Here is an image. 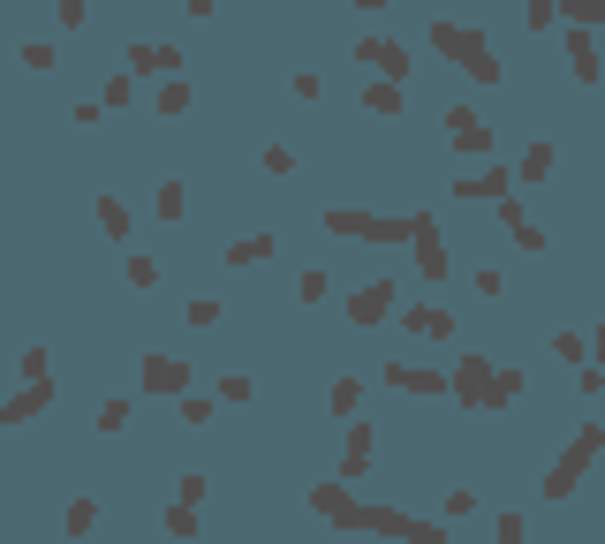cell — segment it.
Returning <instances> with one entry per match:
<instances>
[{
    "label": "cell",
    "mask_w": 605,
    "mask_h": 544,
    "mask_svg": "<svg viewBox=\"0 0 605 544\" xmlns=\"http://www.w3.org/2000/svg\"><path fill=\"white\" fill-rule=\"evenodd\" d=\"M432 53H447V61L469 76V84H500V53L484 46L469 23H432Z\"/></svg>",
    "instance_id": "6da1fadb"
},
{
    "label": "cell",
    "mask_w": 605,
    "mask_h": 544,
    "mask_svg": "<svg viewBox=\"0 0 605 544\" xmlns=\"http://www.w3.org/2000/svg\"><path fill=\"white\" fill-rule=\"evenodd\" d=\"M598 454H605V424H583V431L553 454V469H545V499H568L575 484L590 476V461H598Z\"/></svg>",
    "instance_id": "7a4b0ae2"
},
{
    "label": "cell",
    "mask_w": 605,
    "mask_h": 544,
    "mask_svg": "<svg viewBox=\"0 0 605 544\" xmlns=\"http://www.w3.org/2000/svg\"><path fill=\"white\" fill-rule=\"evenodd\" d=\"M348 529H356V537H401V544H439V537H447L439 522H409L401 507H379V499H356Z\"/></svg>",
    "instance_id": "3957f363"
},
{
    "label": "cell",
    "mask_w": 605,
    "mask_h": 544,
    "mask_svg": "<svg viewBox=\"0 0 605 544\" xmlns=\"http://www.w3.org/2000/svg\"><path fill=\"white\" fill-rule=\"evenodd\" d=\"M326 227H333L341 242H409V235H416V212H409V220H371V212H348V204H333Z\"/></svg>",
    "instance_id": "277c9868"
},
{
    "label": "cell",
    "mask_w": 605,
    "mask_h": 544,
    "mask_svg": "<svg viewBox=\"0 0 605 544\" xmlns=\"http://www.w3.org/2000/svg\"><path fill=\"white\" fill-rule=\"evenodd\" d=\"M492 378H500V371H492L484 356H462V363H454V401H462V408H492Z\"/></svg>",
    "instance_id": "5b68a950"
},
{
    "label": "cell",
    "mask_w": 605,
    "mask_h": 544,
    "mask_svg": "<svg viewBox=\"0 0 605 544\" xmlns=\"http://www.w3.org/2000/svg\"><path fill=\"white\" fill-rule=\"evenodd\" d=\"M379 318H394V280H363L348 295V325H379Z\"/></svg>",
    "instance_id": "8992f818"
},
{
    "label": "cell",
    "mask_w": 605,
    "mask_h": 544,
    "mask_svg": "<svg viewBox=\"0 0 605 544\" xmlns=\"http://www.w3.org/2000/svg\"><path fill=\"white\" fill-rule=\"evenodd\" d=\"M568 68H575V84H598V76H605L598 31H590V23H568Z\"/></svg>",
    "instance_id": "52a82bcc"
},
{
    "label": "cell",
    "mask_w": 605,
    "mask_h": 544,
    "mask_svg": "<svg viewBox=\"0 0 605 544\" xmlns=\"http://www.w3.org/2000/svg\"><path fill=\"white\" fill-rule=\"evenodd\" d=\"M386 386H394V393H432V401H439V393H454V378L447 371H424V363H386Z\"/></svg>",
    "instance_id": "ba28073f"
},
{
    "label": "cell",
    "mask_w": 605,
    "mask_h": 544,
    "mask_svg": "<svg viewBox=\"0 0 605 544\" xmlns=\"http://www.w3.org/2000/svg\"><path fill=\"white\" fill-rule=\"evenodd\" d=\"M409 250H416V265H424V280H447V242H439L432 212H416V235H409Z\"/></svg>",
    "instance_id": "9c48e42d"
},
{
    "label": "cell",
    "mask_w": 605,
    "mask_h": 544,
    "mask_svg": "<svg viewBox=\"0 0 605 544\" xmlns=\"http://www.w3.org/2000/svg\"><path fill=\"white\" fill-rule=\"evenodd\" d=\"M401 333H409V340H447V333H454V310L416 303V310H401Z\"/></svg>",
    "instance_id": "30bf717a"
},
{
    "label": "cell",
    "mask_w": 605,
    "mask_h": 544,
    "mask_svg": "<svg viewBox=\"0 0 605 544\" xmlns=\"http://www.w3.org/2000/svg\"><path fill=\"white\" fill-rule=\"evenodd\" d=\"M144 393H190V363L182 356H144Z\"/></svg>",
    "instance_id": "8fae6325"
},
{
    "label": "cell",
    "mask_w": 605,
    "mask_h": 544,
    "mask_svg": "<svg viewBox=\"0 0 605 544\" xmlns=\"http://www.w3.org/2000/svg\"><path fill=\"white\" fill-rule=\"evenodd\" d=\"M356 61H363V68H379V76H394V84L409 76V53L386 46V38H356Z\"/></svg>",
    "instance_id": "7c38bea8"
},
{
    "label": "cell",
    "mask_w": 605,
    "mask_h": 544,
    "mask_svg": "<svg viewBox=\"0 0 605 544\" xmlns=\"http://www.w3.org/2000/svg\"><path fill=\"white\" fill-rule=\"evenodd\" d=\"M454 197H462V204H477V197L507 204V167H477V174H462V182H454Z\"/></svg>",
    "instance_id": "4fadbf2b"
},
{
    "label": "cell",
    "mask_w": 605,
    "mask_h": 544,
    "mask_svg": "<svg viewBox=\"0 0 605 544\" xmlns=\"http://www.w3.org/2000/svg\"><path fill=\"white\" fill-rule=\"evenodd\" d=\"M311 514H326L333 529H348V514H356V499H348V476H341V484H311Z\"/></svg>",
    "instance_id": "5bb4252c"
},
{
    "label": "cell",
    "mask_w": 605,
    "mask_h": 544,
    "mask_svg": "<svg viewBox=\"0 0 605 544\" xmlns=\"http://www.w3.org/2000/svg\"><path fill=\"white\" fill-rule=\"evenodd\" d=\"M129 68H137V76H174V68H182V46H129Z\"/></svg>",
    "instance_id": "9a60e30c"
},
{
    "label": "cell",
    "mask_w": 605,
    "mask_h": 544,
    "mask_svg": "<svg viewBox=\"0 0 605 544\" xmlns=\"http://www.w3.org/2000/svg\"><path fill=\"white\" fill-rule=\"evenodd\" d=\"M46 401H53V393H46V378H31V386H23L16 401H0V416H8V424H31V416H38Z\"/></svg>",
    "instance_id": "2e32d148"
},
{
    "label": "cell",
    "mask_w": 605,
    "mask_h": 544,
    "mask_svg": "<svg viewBox=\"0 0 605 544\" xmlns=\"http://www.w3.org/2000/svg\"><path fill=\"white\" fill-rule=\"evenodd\" d=\"M363 469H371V431H363L356 416H348V454H341V476H348V484H356Z\"/></svg>",
    "instance_id": "e0dca14e"
},
{
    "label": "cell",
    "mask_w": 605,
    "mask_h": 544,
    "mask_svg": "<svg viewBox=\"0 0 605 544\" xmlns=\"http://www.w3.org/2000/svg\"><path fill=\"white\" fill-rule=\"evenodd\" d=\"M258 257H273V235H265V227H258V235H235V242H227V272L258 265Z\"/></svg>",
    "instance_id": "ac0fdd59"
},
{
    "label": "cell",
    "mask_w": 605,
    "mask_h": 544,
    "mask_svg": "<svg viewBox=\"0 0 605 544\" xmlns=\"http://www.w3.org/2000/svg\"><path fill=\"white\" fill-rule=\"evenodd\" d=\"M500 220H507V235H515L522 250H545V227H537L530 212H522V204H500Z\"/></svg>",
    "instance_id": "d6986e66"
},
{
    "label": "cell",
    "mask_w": 605,
    "mask_h": 544,
    "mask_svg": "<svg viewBox=\"0 0 605 544\" xmlns=\"http://www.w3.org/2000/svg\"><path fill=\"white\" fill-rule=\"evenodd\" d=\"M363 106H371V114H386V121H394V114H401V106H409V99H401V84H394V76H379V84H363Z\"/></svg>",
    "instance_id": "ffe728a7"
},
{
    "label": "cell",
    "mask_w": 605,
    "mask_h": 544,
    "mask_svg": "<svg viewBox=\"0 0 605 544\" xmlns=\"http://www.w3.org/2000/svg\"><path fill=\"white\" fill-rule=\"evenodd\" d=\"M454 136V152H462V159H484V152H492V129H484V121H462V129H447Z\"/></svg>",
    "instance_id": "44dd1931"
},
{
    "label": "cell",
    "mask_w": 605,
    "mask_h": 544,
    "mask_svg": "<svg viewBox=\"0 0 605 544\" xmlns=\"http://www.w3.org/2000/svg\"><path fill=\"white\" fill-rule=\"evenodd\" d=\"M159 529H167V537H197V529H205V522H197V499L174 492V507H167V522H159Z\"/></svg>",
    "instance_id": "7402d4cb"
},
{
    "label": "cell",
    "mask_w": 605,
    "mask_h": 544,
    "mask_svg": "<svg viewBox=\"0 0 605 544\" xmlns=\"http://www.w3.org/2000/svg\"><path fill=\"white\" fill-rule=\"evenodd\" d=\"M99 227H106L114 242H129V204H121V197H99Z\"/></svg>",
    "instance_id": "603a6c76"
},
{
    "label": "cell",
    "mask_w": 605,
    "mask_h": 544,
    "mask_svg": "<svg viewBox=\"0 0 605 544\" xmlns=\"http://www.w3.org/2000/svg\"><path fill=\"white\" fill-rule=\"evenodd\" d=\"M522 174H530V182H553V144H545V136L522 152Z\"/></svg>",
    "instance_id": "cb8c5ba5"
},
{
    "label": "cell",
    "mask_w": 605,
    "mask_h": 544,
    "mask_svg": "<svg viewBox=\"0 0 605 544\" xmlns=\"http://www.w3.org/2000/svg\"><path fill=\"white\" fill-rule=\"evenodd\" d=\"M152 106H159V114H190V84H182V76H167Z\"/></svg>",
    "instance_id": "d4e9b609"
},
{
    "label": "cell",
    "mask_w": 605,
    "mask_h": 544,
    "mask_svg": "<svg viewBox=\"0 0 605 544\" xmlns=\"http://www.w3.org/2000/svg\"><path fill=\"white\" fill-rule=\"evenodd\" d=\"M560 16H568V23H590V31H605V0H560Z\"/></svg>",
    "instance_id": "484cf974"
},
{
    "label": "cell",
    "mask_w": 605,
    "mask_h": 544,
    "mask_svg": "<svg viewBox=\"0 0 605 544\" xmlns=\"http://www.w3.org/2000/svg\"><path fill=\"white\" fill-rule=\"evenodd\" d=\"M363 408V378H333V416H356Z\"/></svg>",
    "instance_id": "4316f807"
},
{
    "label": "cell",
    "mask_w": 605,
    "mask_h": 544,
    "mask_svg": "<svg viewBox=\"0 0 605 544\" xmlns=\"http://www.w3.org/2000/svg\"><path fill=\"white\" fill-rule=\"evenodd\" d=\"M553 16H560V0H522V23H530V31H553Z\"/></svg>",
    "instance_id": "83f0119b"
},
{
    "label": "cell",
    "mask_w": 605,
    "mask_h": 544,
    "mask_svg": "<svg viewBox=\"0 0 605 544\" xmlns=\"http://www.w3.org/2000/svg\"><path fill=\"white\" fill-rule=\"evenodd\" d=\"M190 325H197V333H205V325H220V295H197V303H190Z\"/></svg>",
    "instance_id": "f1b7e54d"
},
{
    "label": "cell",
    "mask_w": 605,
    "mask_h": 544,
    "mask_svg": "<svg viewBox=\"0 0 605 544\" xmlns=\"http://www.w3.org/2000/svg\"><path fill=\"white\" fill-rule=\"evenodd\" d=\"M91 522H99V499H76V507H69V537H84Z\"/></svg>",
    "instance_id": "f546056e"
},
{
    "label": "cell",
    "mask_w": 605,
    "mask_h": 544,
    "mask_svg": "<svg viewBox=\"0 0 605 544\" xmlns=\"http://www.w3.org/2000/svg\"><path fill=\"white\" fill-rule=\"evenodd\" d=\"M515 393H522V371H500V378H492V408H507Z\"/></svg>",
    "instance_id": "4dcf8cb0"
},
{
    "label": "cell",
    "mask_w": 605,
    "mask_h": 544,
    "mask_svg": "<svg viewBox=\"0 0 605 544\" xmlns=\"http://www.w3.org/2000/svg\"><path fill=\"white\" fill-rule=\"evenodd\" d=\"M159 220H182V182H159Z\"/></svg>",
    "instance_id": "1f68e13d"
},
{
    "label": "cell",
    "mask_w": 605,
    "mask_h": 544,
    "mask_svg": "<svg viewBox=\"0 0 605 544\" xmlns=\"http://www.w3.org/2000/svg\"><path fill=\"white\" fill-rule=\"evenodd\" d=\"M129 288H159V265H152V257H129Z\"/></svg>",
    "instance_id": "d6a6232c"
},
{
    "label": "cell",
    "mask_w": 605,
    "mask_h": 544,
    "mask_svg": "<svg viewBox=\"0 0 605 544\" xmlns=\"http://www.w3.org/2000/svg\"><path fill=\"white\" fill-rule=\"evenodd\" d=\"M121 424H129V401H106V408H99V431H106V439H114Z\"/></svg>",
    "instance_id": "836d02e7"
},
{
    "label": "cell",
    "mask_w": 605,
    "mask_h": 544,
    "mask_svg": "<svg viewBox=\"0 0 605 544\" xmlns=\"http://www.w3.org/2000/svg\"><path fill=\"white\" fill-rule=\"evenodd\" d=\"M265 174H273V182H280V174H295V152H288V144H273V152H265Z\"/></svg>",
    "instance_id": "e575fe53"
},
{
    "label": "cell",
    "mask_w": 605,
    "mask_h": 544,
    "mask_svg": "<svg viewBox=\"0 0 605 544\" xmlns=\"http://www.w3.org/2000/svg\"><path fill=\"white\" fill-rule=\"evenodd\" d=\"M492 529H500V544H522V537H530V522H522V514H500Z\"/></svg>",
    "instance_id": "d590c367"
},
{
    "label": "cell",
    "mask_w": 605,
    "mask_h": 544,
    "mask_svg": "<svg viewBox=\"0 0 605 544\" xmlns=\"http://www.w3.org/2000/svg\"><path fill=\"white\" fill-rule=\"evenodd\" d=\"M61 31H84V0H61Z\"/></svg>",
    "instance_id": "8d00e7d4"
},
{
    "label": "cell",
    "mask_w": 605,
    "mask_h": 544,
    "mask_svg": "<svg viewBox=\"0 0 605 544\" xmlns=\"http://www.w3.org/2000/svg\"><path fill=\"white\" fill-rule=\"evenodd\" d=\"M356 8H363V16H371V8H401V0H356Z\"/></svg>",
    "instance_id": "74e56055"
},
{
    "label": "cell",
    "mask_w": 605,
    "mask_h": 544,
    "mask_svg": "<svg viewBox=\"0 0 605 544\" xmlns=\"http://www.w3.org/2000/svg\"><path fill=\"white\" fill-rule=\"evenodd\" d=\"M590 340H598V363H605V333H590Z\"/></svg>",
    "instance_id": "f35d334b"
}]
</instances>
